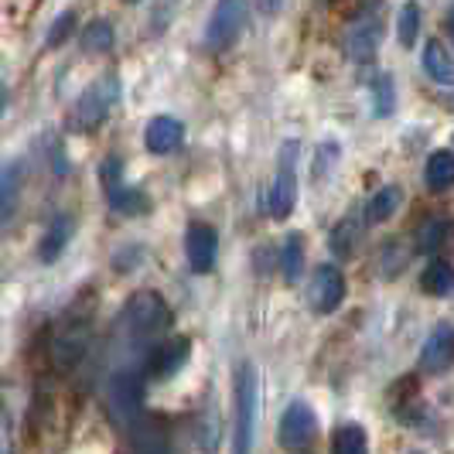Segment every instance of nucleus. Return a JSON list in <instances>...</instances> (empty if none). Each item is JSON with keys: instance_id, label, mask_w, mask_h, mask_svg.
Masks as SVG:
<instances>
[{"instance_id": "obj_34", "label": "nucleus", "mask_w": 454, "mask_h": 454, "mask_svg": "<svg viewBox=\"0 0 454 454\" xmlns=\"http://www.w3.org/2000/svg\"><path fill=\"white\" fill-rule=\"evenodd\" d=\"M0 454H4V434H0Z\"/></svg>"}, {"instance_id": "obj_15", "label": "nucleus", "mask_w": 454, "mask_h": 454, "mask_svg": "<svg viewBox=\"0 0 454 454\" xmlns=\"http://www.w3.org/2000/svg\"><path fill=\"white\" fill-rule=\"evenodd\" d=\"M21 188H24V164H18V160L4 164V168H0V229L18 215Z\"/></svg>"}, {"instance_id": "obj_3", "label": "nucleus", "mask_w": 454, "mask_h": 454, "mask_svg": "<svg viewBox=\"0 0 454 454\" xmlns=\"http://www.w3.org/2000/svg\"><path fill=\"white\" fill-rule=\"evenodd\" d=\"M116 99H120V79L110 72V75L96 79L90 90L79 96V103H75V110H72V127L82 130V134H86V130H96V127L110 116Z\"/></svg>"}, {"instance_id": "obj_28", "label": "nucleus", "mask_w": 454, "mask_h": 454, "mask_svg": "<svg viewBox=\"0 0 454 454\" xmlns=\"http://www.w3.org/2000/svg\"><path fill=\"white\" fill-rule=\"evenodd\" d=\"M356 239H359V219L348 215V219H341L339 226L332 229V253L348 256V253L356 250Z\"/></svg>"}, {"instance_id": "obj_8", "label": "nucleus", "mask_w": 454, "mask_h": 454, "mask_svg": "<svg viewBox=\"0 0 454 454\" xmlns=\"http://www.w3.org/2000/svg\"><path fill=\"white\" fill-rule=\"evenodd\" d=\"M188 356H192V341L188 339L160 341V345H154L147 352V359H144V376L154 380V383H164V380H171L188 363Z\"/></svg>"}, {"instance_id": "obj_11", "label": "nucleus", "mask_w": 454, "mask_h": 454, "mask_svg": "<svg viewBox=\"0 0 454 454\" xmlns=\"http://www.w3.org/2000/svg\"><path fill=\"white\" fill-rule=\"evenodd\" d=\"M184 253H188V267L195 273H208L215 267V253H219V232L208 223H192L184 232Z\"/></svg>"}, {"instance_id": "obj_18", "label": "nucleus", "mask_w": 454, "mask_h": 454, "mask_svg": "<svg viewBox=\"0 0 454 454\" xmlns=\"http://www.w3.org/2000/svg\"><path fill=\"white\" fill-rule=\"evenodd\" d=\"M424 72L431 75L434 82H441V86H454V59L437 38H431L424 45Z\"/></svg>"}, {"instance_id": "obj_7", "label": "nucleus", "mask_w": 454, "mask_h": 454, "mask_svg": "<svg viewBox=\"0 0 454 454\" xmlns=\"http://www.w3.org/2000/svg\"><path fill=\"white\" fill-rule=\"evenodd\" d=\"M315 431H318V417H315V410L308 407V403H301V400H294L291 407L284 410V417H280L277 441H280L287 451H301V448L311 444Z\"/></svg>"}, {"instance_id": "obj_23", "label": "nucleus", "mask_w": 454, "mask_h": 454, "mask_svg": "<svg viewBox=\"0 0 454 454\" xmlns=\"http://www.w3.org/2000/svg\"><path fill=\"white\" fill-rule=\"evenodd\" d=\"M417 35H420V4H417V0H407V4L400 7V18H396V38H400L403 48H410L417 42Z\"/></svg>"}, {"instance_id": "obj_27", "label": "nucleus", "mask_w": 454, "mask_h": 454, "mask_svg": "<svg viewBox=\"0 0 454 454\" xmlns=\"http://www.w3.org/2000/svg\"><path fill=\"white\" fill-rule=\"evenodd\" d=\"M280 270L284 277L294 284L301 270H304V239L301 236H291L287 243H284V253H280Z\"/></svg>"}, {"instance_id": "obj_32", "label": "nucleus", "mask_w": 454, "mask_h": 454, "mask_svg": "<svg viewBox=\"0 0 454 454\" xmlns=\"http://www.w3.org/2000/svg\"><path fill=\"white\" fill-rule=\"evenodd\" d=\"M7 110V86H0V116Z\"/></svg>"}, {"instance_id": "obj_13", "label": "nucleus", "mask_w": 454, "mask_h": 454, "mask_svg": "<svg viewBox=\"0 0 454 454\" xmlns=\"http://www.w3.org/2000/svg\"><path fill=\"white\" fill-rule=\"evenodd\" d=\"M144 144H147L151 154L164 158V154L178 151L184 144V123L178 116H168V114L154 116V120L147 123V130H144Z\"/></svg>"}, {"instance_id": "obj_29", "label": "nucleus", "mask_w": 454, "mask_h": 454, "mask_svg": "<svg viewBox=\"0 0 454 454\" xmlns=\"http://www.w3.org/2000/svg\"><path fill=\"white\" fill-rule=\"evenodd\" d=\"M448 229L451 223H444V219H434L427 226L420 229V236H417V250L420 253H437L441 250V243L448 239Z\"/></svg>"}, {"instance_id": "obj_1", "label": "nucleus", "mask_w": 454, "mask_h": 454, "mask_svg": "<svg viewBox=\"0 0 454 454\" xmlns=\"http://www.w3.org/2000/svg\"><path fill=\"white\" fill-rule=\"evenodd\" d=\"M168 325H171V311L151 291H140V294L130 297V304L123 308V318H120V328L127 332V341H130V348H137V352L158 339Z\"/></svg>"}, {"instance_id": "obj_6", "label": "nucleus", "mask_w": 454, "mask_h": 454, "mask_svg": "<svg viewBox=\"0 0 454 454\" xmlns=\"http://www.w3.org/2000/svg\"><path fill=\"white\" fill-rule=\"evenodd\" d=\"M294 158H297V140H287L284 151H280V164H277L273 188L267 192V208H270L273 219H287V215L294 212V202H297Z\"/></svg>"}, {"instance_id": "obj_31", "label": "nucleus", "mask_w": 454, "mask_h": 454, "mask_svg": "<svg viewBox=\"0 0 454 454\" xmlns=\"http://www.w3.org/2000/svg\"><path fill=\"white\" fill-rule=\"evenodd\" d=\"M256 7H260L263 14H270V18H273V14L284 7V0H256Z\"/></svg>"}, {"instance_id": "obj_5", "label": "nucleus", "mask_w": 454, "mask_h": 454, "mask_svg": "<svg viewBox=\"0 0 454 454\" xmlns=\"http://www.w3.org/2000/svg\"><path fill=\"white\" fill-rule=\"evenodd\" d=\"M144 365H123L110 383V410H114L116 424L130 427L140 420V403H144Z\"/></svg>"}, {"instance_id": "obj_17", "label": "nucleus", "mask_w": 454, "mask_h": 454, "mask_svg": "<svg viewBox=\"0 0 454 454\" xmlns=\"http://www.w3.org/2000/svg\"><path fill=\"white\" fill-rule=\"evenodd\" d=\"M68 239H72V219L68 215H55L51 226L45 229V236H42V247H38L42 263H55L66 253Z\"/></svg>"}, {"instance_id": "obj_10", "label": "nucleus", "mask_w": 454, "mask_h": 454, "mask_svg": "<svg viewBox=\"0 0 454 454\" xmlns=\"http://www.w3.org/2000/svg\"><path fill=\"white\" fill-rule=\"evenodd\" d=\"M90 341H92L90 325H86V321H72V325H66V328L55 335V341H51V363L59 365L62 372L75 369V365L82 363V356L90 352Z\"/></svg>"}, {"instance_id": "obj_20", "label": "nucleus", "mask_w": 454, "mask_h": 454, "mask_svg": "<svg viewBox=\"0 0 454 454\" xmlns=\"http://www.w3.org/2000/svg\"><path fill=\"white\" fill-rule=\"evenodd\" d=\"M420 287L431 297H448L454 291V267L448 260H431L424 277H420Z\"/></svg>"}, {"instance_id": "obj_14", "label": "nucleus", "mask_w": 454, "mask_h": 454, "mask_svg": "<svg viewBox=\"0 0 454 454\" xmlns=\"http://www.w3.org/2000/svg\"><path fill=\"white\" fill-rule=\"evenodd\" d=\"M454 363V328L451 325H437L427 341H424V348H420V369L424 372H444L448 365Z\"/></svg>"}, {"instance_id": "obj_35", "label": "nucleus", "mask_w": 454, "mask_h": 454, "mask_svg": "<svg viewBox=\"0 0 454 454\" xmlns=\"http://www.w3.org/2000/svg\"><path fill=\"white\" fill-rule=\"evenodd\" d=\"M127 4H137V0H127Z\"/></svg>"}, {"instance_id": "obj_26", "label": "nucleus", "mask_w": 454, "mask_h": 454, "mask_svg": "<svg viewBox=\"0 0 454 454\" xmlns=\"http://www.w3.org/2000/svg\"><path fill=\"white\" fill-rule=\"evenodd\" d=\"M335 454H369V441L359 424H345L335 431Z\"/></svg>"}, {"instance_id": "obj_19", "label": "nucleus", "mask_w": 454, "mask_h": 454, "mask_svg": "<svg viewBox=\"0 0 454 454\" xmlns=\"http://www.w3.org/2000/svg\"><path fill=\"white\" fill-rule=\"evenodd\" d=\"M424 182L431 192H448L454 188V154L451 151H434L424 168Z\"/></svg>"}, {"instance_id": "obj_4", "label": "nucleus", "mask_w": 454, "mask_h": 454, "mask_svg": "<svg viewBox=\"0 0 454 454\" xmlns=\"http://www.w3.org/2000/svg\"><path fill=\"white\" fill-rule=\"evenodd\" d=\"M247 24H250V4L247 0H219L212 7L208 24H205V45L212 51H226L247 31Z\"/></svg>"}, {"instance_id": "obj_30", "label": "nucleus", "mask_w": 454, "mask_h": 454, "mask_svg": "<svg viewBox=\"0 0 454 454\" xmlns=\"http://www.w3.org/2000/svg\"><path fill=\"white\" fill-rule=\"evenodd\" d=\"M75 31V11H66L62 18H55V24L48 27V48H59L68 42V35Z\"/></svg>"}, {"instance_id": "obj_25", "label": "nucleus", "mask_w": 454, "mask_h": 454, "mask_svg": "<svg viewBox=\"0 0 454 454\" xmlns=\"http://www.w3.org/2000/svg\"><path fill=\"white\" fill-rule=\"evenodd\" d=\"M110 195V205H114L116 212H123V215H140V212H147V199H144V192H137V188H110L106 192Z\"/></svg>"}, {"instance_id": "obj_12", "label": "nucleus", "mask_w": 454, "mask_h": 454, "mask_svg": "<svg viewBox=\"0 0 454 454\" xmlns=\"http://www.w3.org/2000/svg\"><path fill=\"white\" fill-rule=\"evenodd\" d=\"M345 297V277L335 263H321L311 277V304L318 315H332Z\"/></svg>"}, {"instance_id": "obj_22", "label": "nucleus", "mask_w": 454, "mask_h": 454, "mask_svg": "<svg viewBox=\"0 0 454 454\" xmlns=\"http://www.w3.org/2000/svg\"><path fill=\"white\" fill-rule=\"evenodd\" d=\"M400 202H403L400 184H387V188H380V192L369 199V205H365V219H369V223H387L389 215L400 208Z\"/></svg>"}, {"instance_id": "obj_16", "label": "nucleus", "mask_w": 454, "mask_h": 454, "mask_svg": "<svg viewBox=\"0 0 454 454\" xmlns=\"http://www.w3.org/2000/svg\"><path fill=\"white\" fill-rule=\"evenodd\" d=\"M127 434H130V454H168V437L158 420L140 417L127 427Z\"/></svg>"}, {"instance_id": "obj_21", "label": "nucleus", "mask_w": 454, "mask_h": 454, "mask_svg": "<svg viewBox=\"0 0 454 454\" xmlns=\"http://www.w3.org/2000/svg\"><path fill=\"white\" fill-rule=\"evenodd\" d=\"M114 24L106 21V18H96L82 27V35H79V45L82 51H90V55H106L110 48H114Z\"/></svg>"}, {"instance_id": "obj_2", "label": "nucleus", "mask_w": 454, "mask_h": 454, "mask_svg": "<svg viewBox=\"0 0 454 454\" xmlns=\"http://www.w3.org/2000/svg\"><path fill=\"white\" fill-rule=\"evenodd\" d=\"M236 434H232V454L253 451V420H256V396H260V376L253 363L236 369Z\"/></svg>"}, {"instance_id": "obj_24", "label": "nucleus", "mask_w": 454, "mask_h": 454, "mask_svg": "<svg viewBox=\"0 0 454 454\" xmlns=\"http://www.w3.org/2000/svg\"><path fill=\"white\" fill-rule=\"evenodd\" d=\"M369 90H372V116H393V106H396L393 75L380 72V75H376V82H372Z\"/></svg>"}, {"instance_id": "obj_33", "label": "nucleus", "mask_w": 454, "mask_h": 454, "mask_svg": "<svg viewBox=\"0 0 454 454\" xmlns=\"http://www.w3.org/2000/svg\"><path fill=\"white\" fill-rule=\"evenodd\" d=\"M448 31H451V38H454V4H451V11H448Z\"/></svg>"}, {"instance_id": "obj_36", "label": "nucleus", "mask_w": 454, "mask_h": 454, "mask_svg": "<svg viewBox=\"0 0 454 454\" xmlns=\"http://www.w3.org/2000/svg\"><path fill=\"white\" fill-rule=\"evenodd\" d=\"M451 144H454V137H451Z\"/></svg>"}, {"instance_id": "obj_9", "label": "nucleus", "mask_w": 454, "mask_h": 454, "mask_svg": "<svg viewBox=\"0 0 454 454\" xmlns=\"http://www.w3.org/2000/svg\"><path fill=\"white\" fill-rule=\"evenodd\" d=\"M380 42H383V24L376 14H363L348 24L345 31V55L356 62V66H365L376 51H380Z\"/></svg>"}]
</instances>
